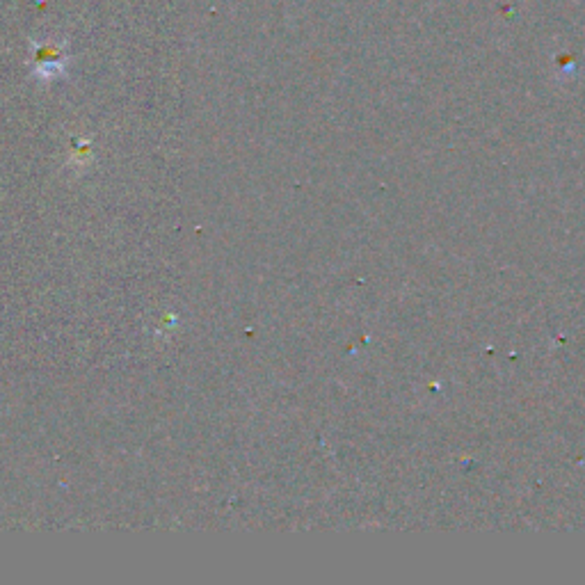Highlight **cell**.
<instances>
[{
	"label": "cell",
	"mask_w": 585,
	"mask_h": 585,
	"mask_svg": "<svg viewBox=\"0 0 585 585\" xmlns=\"http://www.w3.org/2000/svg\"><path fill=\"white\" fill-rule=\"evenodd\" d=\"M32 74L39 80H53L67 71L69 53L62 42H32Z\"/></svg>",
	"instance_id": "cell-1"
}]
</instances>
